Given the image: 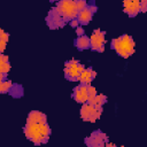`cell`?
I'll list each match as a JSON object with an SVG mask.
<instances>
[{
  "instance_id": "cell-1",
  "label": "cell",
  "mask_w": 147,
  "mask_h": 147,
  "mask_svg": "<svg viewBox=\"0 0 147 147\" xmlns=\"http://www.w3.org/2000/svg\"><path fill=\"white\" fill-rule=\"evenodd\" d=\"M25 137L32 141L34 145H41L48 141V137L51 134V129L46 123H33L26 122L24 126Z\"/></svg>"
},
{
  "instance_id": "cell-12",
  "label": "cell",
  "mask_w": 147,
  "mask_h": 147,
  "mask_svg": "<svg viewBox=\"0 0 147 147\" xmlns=\"http://www.w3.org/2000/svg\"><path fill=\"white\" fill-rule=\"evenodd\" d=\"M26 122H33V123H46L47 122V116L42 114L41 111L33 110L28 115Z\"/></svg>"
},
{
  "instance_id": "cell-2",
  "label": "cell",
  "mask_w": 147,
  "mask_h": 147,
  "mask_svg": "<svg viewBox=\"0 0 147 147\" xmlns=\"http://www.w3.org/2000/svg\"><path fill=\"white\" fill-rule=\"evenodd\" d=\"M111 47L122 57H129L136 51L134 41H133L132 37L129 34H123L118 38L113 39L111 40Z\"/></svg>"
},
{
  "instance_id": "cell-24",
  "label": "cell",
  "mask_w": 147,
  "mask_h": 147,
  "mask_svg": "<svg viewBox=\"0 0 147 147\" xmlns=\"http://www.w3.org/2000/svg\"><path fill=\"white\" fill-rule=\"evenodd\" d=\"M70 25H71L72 28H77V26L79 25L78 20H77V18H72V20H70Z\"/></svg>"
},
{
  "instance_id": "cell-15",
  "label": "cell",
  "mask_w": 147,
  "mask_h": 147,
  "mask_svg": "<svg viewBox=\"0 0 147 147\" xmlns=\"http://www.w3.org/2000/svg\"><path fill=\"white\" fill-rule=\"evenodd\" d=\"M92 109H93V106L90 103V102H85L83 103L82 108H80V117L83 121H88L90 118V115L92 113Z\"/></svg>"
},
{
  "instance_id": "cell-17",
  "label": "cell",
  "mask_w": 147,
  "mask_h": 147,
  "mask_svg": "<svg viewBox=\"0 0 147 147\" xmlns=\"http://www.w3.org/2000/svg\"><path fill=\"white\" fill-rule=\"evenodd\" d=\"M8 38H9V34H8L7 32H5V31L0 28V53H2V52L6 49Z\"/></svg>"
},
{
  "instance_id": "cell-22",
  "label": "cell",
  "mask_w": 147,
  "mask_h": 147,
  "mask_svg": "<svg viewBox=\"0 0 147 147\" xmlns=\"http://www.w3.org/2000/svg\"><path fill=\"white\" fill-rule=\"evenodd\" d=\"M75 3H76V8H77L78 11L82 10V9H84L87 6L86 0H75Z\"/></svg>"
},
{
  "instance_id": "cell-8",
  "label": "cell",
  "mask_w": 147,
  "mask_h": 147,
  "mask_svg": "<svg viewBox=\"0 0 147 147\" xmlns=\"http://www.w3.org/2000/svg\"><path fill=\"white\" fill-rule=\"evenodd\" d=\"M72 98L75 99V101L79 102V103H85L88 100V95H87V85L86 84H79L78 86H76L74 88V93H72Z\"/></svg>"
},
{
  "instance_id": "cell-10",
  "label": "cell",
  "mask_w": 147,
  "mask_h": 147,
  "mask_svg": "<svg viewBox=\"0 0 147 147\" xmlns=\"http://www.w3.org/2000/svg\"><path fill=\"white\" fill-rule=\"evenodd\" d=\"M95 77H96V72H95L92 68H85V69L80 72L78 80L80 82V84H86V85H88V84L92 83V80H93Z\"/></svg>"
},
{
  "instance_id": "cell-18",
  "label": "cell",
  "mask_w": 147,
  "mask_h": 147,
  "mask_svg": "<svg viewBox=\"0 0 147 147\" xmlns=\"http://www.w3.org/2000/svg\"><path fill=\"white\" fill-rule=\"evenodd\" d=\"M101 114H102V107H94L93 106V109H92V113L90 115L88 122H92V123L96 122V119L101 116Z\"/></svg>"
},
{
  "instance_id": "cell-4",
  "label": "cell",
  "mask_w": 147,
  "mask_h": 147,
  "mask_svg": "<svg viewBox=\"0 0 147 147\" xmlns=\"http://www.w3.org/2000/svg\"><path fill=\"white\" fill-rule=\"evenodd\" d=\"M85 69V67L77 60L72 59L65 62L64 65V75L69 80H78L80 72Z\"/></svg>"
},
{
  "instance_id": "cell-5",
  "label": "cell",
  "mask_w": 147,
  "mask_h": 147,
  "mask_svg": "<svg viewBox=\"0 0 147 147\" xmlns=\"http://www.w3.org/2000/svg\"><path fill=\"white\" fill-rule=\"evenodd\" d=\"M105 42H106L105 32L99 29L94 30L92 36L90 37V48H92L93 51H96V52H103Z\"/></svg>"
},
{
  "instance_id": "cell-19",
  "label": "cell",
  "mask_w": 147,
  "mask_h": 147,
  "mask_svg": "<svg viewBox=\"0 0 147 147\" xmlns=\"http://www.w3.org/2000/svg\"><path fill=\"white\" fill-rule=\"evenodd\" d=\"M9 92H10V94H11L13 96H15V98L22 96V94H23V90H22V86H21V85H11Z\"/></svg>"
},
{
  "instance_id": "cell-14",
  "label": "cell",
  "mask_w": 147,
  "mask_h": 147,
  "mask_svg": "<svg viewBox=\"0 0 147 147\" xmlns=\"http://www.w3.org/2000/svg\"><path fill=\"white\" fill-rule=\"evenodd\" d=\"M75 44H76L78 49H87V48H90V38L86 37L85 34L78 36V38L76 39Z\"/></svg>"
},
{
  "instance_id": "cell-9",
  "label": "cell",
  "mask_w": 147,
  "mask_h": 147,
  "mask_svg": "<svg viewBox=\"0 0 147 147\" xmlns=\"http://www.w3.org/2000/svg\"><path fill=\"white\" fill-rule=\"evenodd\" d=\"M123 8L129 16L133 17L140 13V0H124Z\"/></svg>"
},
{
  "instance_id": "cell-6",
  "label": "cell",
  "mask_w": 147,
  "mask_h": 147,
  "mask_svg": "<svg viewBox=\"0 0 147 147\" xmlns=\"http://www.w3.org/2000/svg\"><path fill=\"white\" fill-rule=\"evenodd\" d=\"M108 137L101 132V131H94L90 137L85 139V144L90 147H98V146H105Z\"/></svg>"
},
{
  "instance_id": "cell-7",
  "label": "cell",
  "mask_w": 147,
  "mask_h": 147,
  "mask_svg": "<svg viewBox=\"0 0 147 147\" xmlns=\"http://www.w3.org/2000/svg\"><path fill=\"white\" fill-rule=\"evenodd\" d=\"M47 24L51 29H59L61 26L64 25V18L62 17V15L57 11L56 8H53L47 17Z\"/></svg>"
},
{
  "instance_id": "cell-13",
  "label": "cell",
  "mask_w": 147,
  "mask_h": 147,
  "mask_svg": "<svg viewBox=\"0 0 147 147\" xmlns=\"http://www.w3.org/2000/svg\"><path fill=\"white\" fill-rule=\"evenodd\" d=\"M10 62L7 55L0 53V74H7L10 71Z\"/></svg>"
},
{
  "instance_id": "cell-3",
  "label": "cell",
  "mask_w": 147,
  "mask_h": 147,
  "mask_svg": "<svg viewBox=\"0 0 147 147\" xmlns=\"http://www.w3.org/2000/svg\"><path fill=\"white\" fill-rule=\"evenodd\" d=\"M57 9V11L62 15V17L68 21L72 20V18H76L77 17V14H78V10L76 8V3H75V0H60L55 7Z\"/></svg>"
},
{
  "instance_id": "cell-11",
  "label": "cell",
  "mask_w": 147,
  "mask_h": 147,
  "mask_svg": "<svg viewBox=\"0 0 147 147\" xmlns=\"http://www.w3.org/2000/svg\"><path fill=\"white\" fill-rule=\"evenodd\" d=\"M92 17H93V13H92V10L86 6L84 9H82V10L78 11L76 18L78 20L79 24H87V23L92 20Z\"/></svg>"
},
{
  "instance_id": "cell-20",
  "label": "cell",
  "mask_w": 147,
  "mask_h": 147,
  "mask_svg": "<svg viewBox=\"0 0 147 147\" xmlns=\"http://www.w3.org/2000/svg\"><path fill=\"white\" fill-rule=\"evenodd\" d=\"M11 85H13V83L10 80H7V79L0 82V93H7V92H9Z\"/></svg>"
},
{
  "instance_id": "cell-25",
  "label": "cell",
  "mask_w": 147,
  "mask_h": 147,
  "mask_svg": "<svg viewBox=\"0 0 147 147\" xmlns=\"http://www.w3.org/2000/svg\"><path fill=\"white\" fill-rule=\"evenodd\" d=\"M76 33H77V36H83V34H84V29L78 25V26L76 28Z\"/></svg>"
},
{
  "instance_id": "cell-16",
  "label": "cell",
  "mask_w": 147,
  "mask_h": 147,
  "mask_svg": "<svg viewBox=\"0 0 147 147\" xmlns=\"http://www.w3.org/2000/svg\"><path fill=\"white\" fill-rule=\"evenodd\" d=\"M107 102V96L105 94H96L91 101L90 103L94 107H102L105 103Z\"/></svg>"
},
{
  "instance_id": "cell-23",
  "label": "cell",
  "mask_w": 147,
  "mask_h": 147,
  "mask_svg": "<svg viewBox=\"0 0 147 147\" xmlns=\"http://www.w3.org/2000/svg\"><path fill=\"white\" fill-rule=\"evenodd\" d=\"M147 9V0H140V11L145 13Z\"/></svg>"
},
{
  "instance_id": "cell-21",
  "label": "cell",
  "mask_w": 147,
  "mask_h": 147,
  "mask_svg": "<svg viewBox=\"0 0 147 147\" xmlns=\"http://www.w3.org/2000/svg\"><path fill=\"white\" fill-rule=\"evenodd\" d=\"M98 93H96V90H95V87L94 86H92V85H87V95H88V100H87V102H90L95 95H96Z\"/></svg>"
}]
</instances>
